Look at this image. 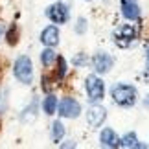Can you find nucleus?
<instances>
[{"mask_svg": "<svg viewBox=\"0 0 149 149\" xmlns=\"http://www.w3.org/2000/svg\"><path fill=\"white\" fill-rule=\"evenodd\" d=\"M122 13L127 20H138L140 19V8L136 0H122Z\"/></svg>", "mask_w": 149, "mask_h": 149, "instance_id": "nucleus-9", "label": "nucleus"}, {"mask_svg": "<svg viewBox=\"0 0 149 149\" xmlns=\"http://www.w3.org/2000/svg\"><path fill=\"white\" fill-rule=\"evenodd\" d=\"M81 112V105L74 98H63L59 103V114L63 118H77Z\"/></svg>", "mask_w": 149, "mask_h": 149, "instance_id": "nucleus-6", "label": "nucleus"}, {"mask_svg": "<svg viewBox=\"0 0 149 149\" xmlns=\"http://www.w3.org/2000/svg\"><path fill=\"white\" fill-rule=\"evenodd\" d=\"M120 147H142V144L138 142V136H136L134 133H129V134H125L122 140H120Z\"/></svg>", "mask_w": 149, "mask_h": 149, "instance_id": "nucleus-13", "label": "nucleus"}, {"mask_svg": "<svg viewBox=\"0 0 149 149\" xmlns=\"http://www.w3.org/2000/svg\"><path fill=\"white\" fill-rule=\"evenodd\" d=\"M92 63H94V68H96L98 74H107L109 70H111V66H112L114 61H112V57L109 54H105V52H98V54L94 55Z\"/></svg>", "mask_w": 149, "mask_h": 149, "instance_id": "nucleus-8", "label": "nucleus"}, {"mask_svg": "<svg viewBox=\"0 0 149 149\" xmlns=\"http://www.w3.org/2000/svg\"><path fill=\"white\" fill-rule=\"evenodd\" d=\"M41 42L44 46H55L59 42V30L55 26H48L44 28L42 33H41Z\"/></svg>", "mask_w": 149, "mask_h": 149, "instance_id": "nucleus-10", "label": "nucleus"}, {"mask_svg": "<svg viewBox=\"0 0 149 149\" xmlns=\"http://www.w3.org/2000/svg\"><path fill=\"white\" fill-rule=\"evenodd\" d=\"M6 107V101H4V96H2V92H0V111Z\"/></svg>", "mask_w": 149, "mask_h": 149, "instance_id": "nucleus-21", "label": "nucleus"}, {"mask_svg": "<svg viewBox=\"0 0 149 149\" xmlns=\"http://www.w3.org/2000/svg\"><path fill=\"white\" fill-rule=\"evenodd\" d=\"M76 31H77V33H85V31H87V20H85V19H77Z\"/></svg>", "mask_w": 149, "mask_h": 149, "instance_id": "nucleus-19", "label": "nucleus"}, {"mask_svg": "<svg viewBox=\"0 0 149 149\" xmlns=\"http://www.w3.org/2000/svg\"><path fill=\"white\" fill-rule=\"evenodd\" d=\"M105 118H107V111L100 105H94L87 111V122L92 129H98L100 125L105 122Z\"/></svg>", "mask_w": 149, "mask_h": 149, "instance_id": "nucleus-7", "label": "nucleus"}, {"mask_svg": "<svg viewBox=\"0 0 149 149\" xmlns=\"http://www.w3.org/2000/svg\"><path fill=\"white\" fill-rule=\"evenodd\" d=\"M35 112H37V101L33 100V101L30 103V107L24 109V112H22L20 120H22V122H33V120H35V116H37Z\"/></svg>", "mask_w": 149, "mask_h": 149, "instance_id": "nucleus-14", "label": "nucleus"}, {"mask_svg": "<svg viewBox=\"0 0 149 149\" xmlns=\"http://www.w3.org/2000/svg\"><path fill=\"white\" fill-rule=\"evenodd\" d=\"M13 72H15V77L19 79L20 83L30 85L33 81V65H31L30 57H28V55H20L19 59L15 61Z\"/></svg>", "mask_w": 149, "mask_h": 149, "instance_id": "nucleus-2", "label": "nucleus"}, {"mask_svg": "<svg viewBox=\"0 0 149 149\" xmlns=\"http://www.w3.org/2000/svg\"><path fill=\"white\" fill-rule=\"evenodd\" d=\"M100 142H101L103 147H120V138L112 129H103L101 136H100Z\"/></svg>", "mask_w": 149, "mask_h": 149, "instance_id": "nucleus-11", "label": "nucleus"}, {"mask_svg": "<svg viewBox=\"0 0 149 149\" xmlns=\"http://www.w3.org/2000/svg\"><path fill=\"white\" fill-rule=\"evenodd\" d=\"M17 39H19V30H17V26L13 24V26L8 30V42L13 46V44H17Z\"/></svg>", "mask_w": 149, "mask_h": 149, "instance_id": "nucleus-18", "label": "nucleus"}, {"mask_svg": "<svg viewBox=\"0 0 149 149\" xmlns=\"http://www.w3.org/2000/svg\"><path fill=\"white\" fill-rule=\"evenodd\" d=\"M66 76V61L65 57H57V77L63 79Z\"/></svg>", "mask_w": 149, "mask_h": 149, "instance_id": "nucleus-17", "label": "nucleus"}, {"mask_svg": "<svg viewBox=\"0 0 149 149\" xmlns=\"http://www.w3.org/2000/svg\"><path fill=\"white\" fill-rule=\"evenodd\" d=\"M65 136V125L61 122H54L52 123V140L54 142H61Z\"/></svg>", "mask_w": 149, "mask_h": 149, "instance_id": "nucleus-15", "label": "nucleus"}, {"mask_svg": "<svg viewBox=\"0 0 149 149\" xmlns=\"http://www.w3.org/2000/svg\"><path fill=\"white\" fill-rule=\"evenodd\" d=\"M146 66H147V70H149V46H147V54H146Z\"/></svg>", "mask_w": 149, "mask_h": 149, "instance_id": "nucleus-22", "label": "nucleus"}, {"mask_svg": "<svg viewBox=\"0 0 149 149\" xmlns=\"http://www.w3.org/2000/svg\"><path fill=\"white\" fill-rule=\"evenodd\" d=\"M42 109H44V112L48 114V116H52L55 111H57V98L54 94H48L46 98H44L42 101Z\"/></svg>", "mask_w": 149, "mask_h": 149, "instance_id": "nucleus-12", "label": "nucleus"}, {"mask_svg": "<svg viewBox=\"0 0 149 149\" xmlns=\"http://www.w3.org/2000/svg\"><path fill=\"white\" fill-rule=\"evenodd\" d=\"M146 105H147V107H149V96H147V100H146Z\"/></svg>", "mask_w": 149, "mask_h": 149, "instance_id": "nucleus-24", "label": "nucleus"}, {"mask_svg": "<svg viewBox=\"0 0 149 149\" xmlns=\"http://www.w3.org/2000/svg\"><path fill=\"white\" fill-rule=\"evenodd\" d=\"M133 41H134V28L133 26L125 24V26L118 28V30L114 31V42H116L120 48H127Z\"/></svg>", "mask_w": 149, "mask_h": 149, "instance_id": "nucleus-5", "label": "nucleus"}, {"mask_svg": "<svg viewBox=\"0 0 149 149\" xmlns=\"http://www.w3.org/2000/svg\"><path fill=\"white\" fill-rule=\"evenodd\" d=\"M111 96L112 100L122 107H133L136 103V88L131 87V85H116L112 90H111Z\"/></svg>", "mask_w": 149, "mask_h": 149, "instance_id": "nucleus-1", "label": "nucleus"}, {"mask_svg": "<svg viewBox=\"0 0 149 149\" xmlns=\"http://www.w3.org/2000/svg\"><path fill=\"white\" fill-rule=\"evenodd\" d=\"M46 17L54 22V24H65V22L68 20V17H70V11H68V8L65 4L57 2V4L50 6V8L46 9Z\"/></svg>", "mask_w": 149, "mask_h": 149, "instance_id": "nucleus-4", "label": "nucleus"}, {"mask_svg": "<svg viewBox=\"0 0 149 149\" xmlns=\"http://www.w3.org/2000/svg\"><path fill=\"white\" fill-rule=\"evenodd\" d=\"M2 31H4V28H2V24H0V35H2Z\"/></svg>", "mask_w": 149, "mask_h": 149, "instance_id": "nucleus-23", "label": "nucleus"}, {"mask_svg": "<svg viewBox=\"0 0 149 149\" xmlns=\"http://www.w3.org/2000/svg\"><path fill=\"white\" fill-rule=\"evenodd\" d=\"M41 61H42V65H44V66H50L52 63L55 61V52L52 50V46H48V48L41 54Z\"/></svg>", "mask_w": 149, "mask_h": 149, "instance_id": "nucleus-16", "label": "nucleus"}, {"mask_svg": "<svg viewBox=\"0 0 149 149\" xmlns=\"http://www.w3.org/2000/svg\"><path fill=\"white\" fill-rule=\"evenodd\" d=\"M85 88H87V94H88V100L92 103H98L103 100V94H105V83L101 81L98 76H88L85 79Z\"/></svg>", "mask_w": 149, "mask_h": 149, "instance_id": "nucleus-3", "label": "nucleus"}, {"mask_svg": "<svg viewBox=\"0 0 149 149\" xmlns=\"http://www.w3.org/2000/svg\"><path fill=\"white\" fill-rule=\"evenodd\" d=\"M85 63H87V57H85L83 54H79V55L74 57V65H76V66H81V65H85Z\"/></svg>", "mask_w": 149, "mask_h": 149, "instance_id": "nucleus-20", "label": "nucleus"}]
</instances>
